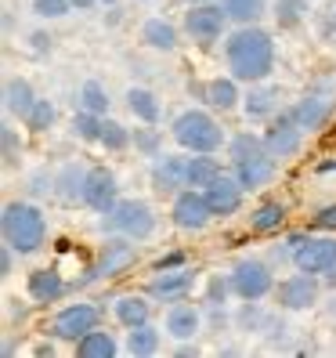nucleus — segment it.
Here are the masks:
<instances>
[{"instance_id": "obj_6", "label": "nucleus", "mask_w": 336, "mask_h": 358, "mask_svg": "<svg viewBox=\"0 0 336 358\" xmlns=\"http://www.w3.org/2000/svg\"><path fill=\"white\" fill-rule=\"evenodd\" d=\"M224 18H228V11H224V8L199 4V8L188 11V18H184V29H188V36H192L196 44L210 48V44H214V40L221 36V29H224Z\"/></svg>"}, {"instance_id": "obj_30", "label": "nucleus", "mask_w": 336, "mask_h": 358, "mask_svg": "<svg viewBox=\"0 0 336 358\" xmlns=\"http://www.w3.org/2000/svg\"><path fill=\"white\" fill-rule=\"evenodd\" d=\"M282 217H286V210L279 203H264V206H257V214L249 217V224H254V231H275L282 224Z\"/></svg>"}, {"instance_id": "obj_43", "label": "nucleus", "mask_w": 336, "mask_h": 358, "mask_svg": "<svg viewBox=\"0 0 336 358\" xmlns=\"http://www.w3.org/2000/svg\"><path fill=\"white\" fill-rule=\"evenodd\" d=\"M0 271L11 275V246H4V257H0Z\"/></svg>"}, {"instance_id": "obj_27", "label": "nucleus", "mask_w": 336, "mask_h": 358, "mask_svg": "<svg viewBox=\"0 0 336 358\" xmlns=\"http://www.w3.org/2000/svg\"><path fill=\"white\" fill-rule=\"evenodd\" d=\"M156 348H159V333H156L149 322L131 329V336H127V355H134V358H141V355H156Z\"/></svg>"}, {"instance_id": "obj_7", "label": "nucleus", "mask_w": 336, "mask_h": 358, "mask_svg": "<svg viewBox=\"0 0 336 358\" xmlns=\"http://www.w3.org/2000/svg\"><path fill=\"white\" fill-rule=\"evenodd\" d=\"M232 289L239 293L242 301H261L264 293L271 289V271L261 261H239L232 271Z\"/></svg>"}, {"instance_id": "obj_36", "label": "nucleus", "mask_w": 336, "mask_h": 358, "mask_svg": "<svg viewBox=\"0 0 336 358\" xmlns=\"http://www.w3.org/2000/svg\"><path fill=\"white\" fill-rule=\"evenodd\" d=\"M264 149V141L261 138H254V134H239L235 141H232V159L239 163V159H249V156H257Z\"/></svg>"}, {"instance_id": "obj_1", "label": "nucleus", "mask_w": 336, "mask_h": 358, "mask_svg": "<svg viewBox=\"0 0 336 358\" xmlns=\"http://www.w3.org/2000/svg\"><path fill=\"white\" fill-rule=\"evenodd\" d=\"M228 66H232L235 80H264L275 66V44L271 36L257 26H242L239 33H232L228 40Z\"/></svg>"}, {"instance_id": "obj_42", "label": "nucleus", "mask_w": 336, "mask_h": 358, "mask_svg": "<svg viewBox=\"0 0 336 358\" xmlns=\"http://www.w3.org/2000/svg\"><path fill=\"white\" fill-rule=\"evenodd\" d=\"M224 289H228V286H224L221 279H214V282H210V297H214V301L221 297V301H224Z\"/></svg>"}, {"instance_id": "obj_15", "label": "nucleus", "mask_w": 336, "mask_h": 358, "mask_svg": "<svg viewBox=\"0 0 336 358\" xmlns=\"http://www.w3.org/2000/svg\"><path fill=\"white\" fill-rule=\"evenodd\" d=\"M271 174H275V156L271 152H257L235 163V178L242 188H261L264 181H271Z\"/></svg>"}, {"instance_id": "obj_24", "label": "nucleus", "mask_w": 336, "mask_h": 358, "mask_svg": "<svg viewBox=\"0 0 336 358\" xmlns=\"http://www.w3.org/2000/svg\"><path fill=\"white\" fill-rule=\"evenodd\" d=\"M116 319L127 326V329L145 326V322H149V304H145L141 297H119L116 301Z\"/></svg>"}, {"instance_id": "obj_17", "label": "nucleus", "mask_w": 336, "mask_h": 358, "mask_svg": "<svg viewBox=\"0 0 336 358\" xmlns=\"http://www.w3.org/2000/svg\"><path fill=\"white\" fill-rule=\"evenodd\" d=\"M61 293H66V282H61V275L54 268H40V271H33L29 275V297L33 301H40V304H51V301H58Z\"/></svg>"}, {"instance_id": "obj_3", "label": "nucleus", "mask_w": 336, "mask_h": 358, "mask_svg": "<svg viewBox=\"0 0 336 358\" xmlns=\"http://www.w3.org/2000/svg\"><path fill=\"white\" fill-rule=\"evenodd\" d=\"M170 131H174L177 145H181V149H188V152H214L217 145L224 141L221 127H217V123L210 120L206 113H199V109L181 113V116L174 120Z\"/></svg>"}, {"instance_id": "obj_46", "label": "nucleus", "mask_w": 336, "mask_h": 358, "mask_svg": "<svg viewBox=\"0 0 336 358\" xmlns=\"http://www.w3.org/2000/svg\"><path fill=\"white\" fill-rule=\"evenodd\" d=\"M73 4H76V8H91V4H94V0H73Z\"/></svg>"}, {"instance_id": "obj_44", "label": "nucleus", "mask_w": 336, "mask_h": 358, "mask_svg": "<svg viewBox=\"0 0 336 358\" xmlns=\"http://www.w3.org/2000/svg\"><path fill=\"white\" fill-rule=\"evenodd\" d=\"M181 261H184L181 254H170V257H163V261H159V271H166V268H174V264H181Z\"/></svg>"}, {"instance_id": "obj_9", "label": "nucleus", "mask_w": 336, "mask_h": 358, "mask_svg": "<svg viewBox=\"0 0 336 358\" xmlns=\"http://www.w3.org/2000/svg\"><path fill=\"white\" fill-rule=\"evenodd\" d=\"M300 138H304V127H300V123L293 120V113H289V116H282L279 123H271V131L264 134V149L275 156V159H289V156H297Z\"/></svg>"}, {"instance_id": "obj_11", "label": "nucleus", "mask_w": 336, "mask_h": 358, "mask_svg": "<svg viewBox=\"0 0 336 358\" xmlns=\"http://www.w3.org/2000/svg\"><path fill=\"white\" fill-rule=\"evenodd\" d=\"M297 268L322 275V271L336 268V239H304L297 250Z\"/></svg>"}, {"instance_id": "obj_13", "label": "nucleus", "mask_w": 336, "mask_h": 358, "mask_svg": "<svg viewBox=\"0 0 336 358\" xmlns=\"http://www.w3.org/2000/svg\"><path fill=\"white\" fill-rule=\"evenodd\" d=\"M314 301H319V282H314L311 271H304V275H293L286 282H279V304L289 308V311H304L311 308Z\"/></svg>"}, {"instance_id": "obj_26", "label": "nucleus", "mask_w": 336, "mask_h": 358, "mask_svg": "<svg viewBox=\"0 0 336 358\" xmlns=\"http://www.w3.org/2000/svg\"><path fill=\"white\" fill-rule=\"evenodd\" d=\"M33 91H29V83L26 80H11L8 87H4V105H8V113H18V116H26L33 109Z\"/></svg>"}, {"instance_id": "obj_35", "label": "nucleus", "mask_w": 336, "mask_h": 358, "mask_svg": "<svg viewBox=\"0 0 336 358\" xmlns=\"http://www.w3.org/2000/svg\"><path fill=\"white\" fill-rule=\"evenodd\" d=\"M304 15H307V0H279V4H275V18L282 26L300 22Z\"/></svg>"}, {"instance_id": "obj_8", "label": "nucleus", "mask_w": 336, "mask_h": 358, "mask_svg": "<svg viewBox=\"0 0 336 358\" xmlns=\"http://www.w3.org/2000/svg\"><path fill=\"white\" fill-rule=\"evenodd\" d=\"M83 203H87L94 214H112L116 210V178L105 171V166L87 171V181H83Z\"/></svg>"}, {"instance_id": "obj_34", "label": "nucleus", "mask_w": 336, "mask_h": 358, "mask_svg": "<svg viewBox=\"0 0 336 358\" xmlns=\"http://www.w3.org/2000/svg\"><path fill=\"white\" fill-rule=\"evenodd\" d=\"M26 120H29V127H33V131H48L51 123H54V105L36 98V101H33V109L26 113Z\"/></svg>"}, {"instance_id": "obj_21", "label": "nucleus", "mask_w": 336, "mask_h": 358, "mask_svg": "<svg viewBox=\"0 0 336 358\" xmlns=\"http://www.w3.org/2000/svg\"><path fill=\"white\" fill-rule=\"evenodd\" d=\"M141 40H145L149 48H159V51L177 48V33H174L170 22H163V18H149V22H145V29H141Z\"/></svg>"}, {"instance_id": "obj_16", "label": "nucleus", "mask_w": 336, "mask_h": 358, "mask_svg": "<svg viewBox=\"0 0 336 358\" xmlns=\"http://www.w3.org/2000/svg\"><path fill=\"white\" fill-rule=\"evenodd\" d=\"M192 282H196L192 271H163L159 279H152L149 293L159 297V301H177V297H184V293L192 289Z\"/></svg>"}, {"instance_id": "obj_2", "label": "nucleus", "mask_w": 336, "mask_h": 358, "mask_svg": "<svg viewBox=\"0 0 336 358\" xmlns=\"http://www.w3.org/2000/svg\"><path fill=\"white\" fill-rule=\"evenodd\" d=\"M48 224L40 217V210L29 203H8L4 206V239L18 254H33V250L44 246Z\"/></svg>"}, {"instance_id": "obj_5", "label": "nucleus", "mask_w": 336, "mask_h": 358, "mask_svg": "<svg viewBox=\"0 0 336 358\" xmlns=\"http://www.w3.org/2000/svg\"><path fill=\"white\" fill-rule=\"evenodd\" d=\"M91 329H98V308L94 304H69L66 311H58V319L51 333L58 341H83Z\"/></svg>"}, {"instance_id": "obj_22", "label": "nucleus", "mask_w": 336, "mask_h": 358, "mask_svg": "<svg viewBox=\"0 0 336 358\" xmlns=\"http://www.w3.org/2000/svg\"><path fill=\"white\" fill-rule=\"evenodd\" d=\"M326 116H329V105L322 98H304L297 109H293V120H297L304 131H319L326 123Z\"/></svg>"}, {"instance_id": "obj_39", "label": "nucleus", "mask_w": 336, "mask_h": 358, "mask_svg": "<svg viewBox=\"0 0 336 358\" xmlns=\"http://www.w3.org/2000/svg\"><path fill=\"white\" fill-rule=\"evenodd\" d=\"M134 145H138V149L141 152H156V145H159V134H134Z\"/></svg>"}, {"instance_id": "obj_33", "label": "nucleus", "mask_w": 336, "mask_h": 358, "mask_svg": "<svg viewBox=\"0 0 336 358\" xmlns=\"http://www.w3.org/2000/svg\"><path fill=\"white\" fill-rule=\"evenodd\" d=\"M101 123H105V120H98V113L83 109L80 116H73V131H76L83 141H101Z\"/></svg>"}, {"instance_id": "obj_23", "label": "nucleus", "mask_w": 336, "mask_h": 358, "mask_svg": "<svg viewBox=\"0 0 336 358\" xmlns=\"http://www.w3.org/2000/svg\"><path fill=\"white\" fill-rule=\"evenodd\" d=\"M76 355H83V358H109V355H116V341L109 333H101V329H91L83 341H76Z\"/></svg>"}, {"instance_id": "obj_20", "label": "nucleus", "mask_w": 336, "mask_h": 358, "mask_svg": "<svg viewBox=\"0 0 336 358\" xmlns=\"http://www.w3.org/2000/svg\"><path fill=\"white\" fill-rule=\"evenodd\" d=\"M188 159H177V156H166L159 166H156V185L163 188V192H174V188L188 185Z\"/></svg>"}, {"instance_id": "obj_28", "label": "nucleus", "mask_w": 336, "mask_h": 358, "mask_svg": "<svg viewBox=\"0 0 336 358\" xmlns=\"http://www.w3.org/2000/svg\"><path fill=\"white\" fill-rule=\"evenodd\" d=\"M228 11V18H235V22L249 26V22H257L261 11H264V0H224L221 4Z\"/></svg>"}, {"instance_id": "obj_31", "label": "nucleus", "mask_w": 336, "mask_h": 358, "mask_svg": "<svg viewBox=\"0 0 336 358\" xmlns=\"http://www.w3.org/2000/svg\"><path fill=\"white\" fill-rule=\"evenodd\" d=\"M80 101H83V109H87V113H98V116H105V109H109V94H105V87L94 83V80L83 83Z\"/></svg>"}, {"instance_id": "obj_48", "label": "nucleus", "mask_w": 336, "mask_h": 358, "mask_svg": "<svg viewBox=\"0 0 336 358\" xmlns=\"http://www.w3.org/2000/svg\"><path fill=\"white\" fill-rule=\"evenodd\" d=\"M192 4H206V0H192Z\"/></svg>"}, {"instance_id": "obj_32", "label": "nucleus", "mask_w": 336, "mask_h": 358, "mask_svg": "<svg viewBox=\"0 0 336 358\" xmlns=\"http://www.w3.org/2000/svg\"><path fill=\"white\" fill-rule=\"evenodd\" d=\"M275 98H279V91L275 87H264V91H249V98H246V116H268L271 113V105H275Z\"/></svg>"}, {"instance_id": "obj_37", "label": "nucleus", "mask_w": 336, "mask_h": 358, "mask_svg": "<svg viewBox=\"0 0 336 358\" xmlns=\"http://www.w3.org/2000/svg\"><path fill=\"white\" fill-rule=\"evenodd\" d=\"M101 141H105V149H123V145H127L131 138H127V131H123L119 123H109V120H105V123H101Z\"/></svg>"}, {"instance_id": "obj_19", "label": "nucleus", "mask_w": 336, "mask_h": 358, "mask_svg": "<svg viewBox=\"0 0 336 358\" xmlns=\"http://www.w3.org/2000/svg\"><path fill=\"white\" fill-rule=\"evenodd\" d=\"M188 188H206L210 181L221 178V166L210 152H196V159H188Z\"/></svg>"}, {"instance_id": "obj_18", "label": "nucleus", "mask_w": 336, "mask_h": 358, "mask_svg": "<svg viewBox=\"0 0 336 358\" xmlns=\"http://www.w3.org/2000/svg\"><path fill=\"white\" fill-rule=\"evenodd\" d=\"M199 329V311L192 304H174L170 311H166V333L177 336V341H188Z\"/></svg>"}, {"instance_id": "obj_14", "label": "nucleus", "mask_w": 336, "mask_h": 358, "mask_svg": "<svg viewBox=\"0 0 336 358\" xmlns=\"http://www.w3.org/2000/svg\"><path fill=\"white\" fill-rule=\"evenodd\" d=\"M210 217H214V210H210V203H206V196L203 192H181L177 199H174V221L181 224V228H188V231H199Z\"/></svg>"}, {"instance_id": "obj_47", "label": "nucleus", "mask_w": 336, "mask_h": 358, "mask_svg": "<svg viewBox=\"0 0 336 358\" xmlns=\"http://www.w3.org/2000/svg\"><path fill=\"white\" fill-rule=\"evenodd\" d=\"M101 4H116V0H101Z\"/></svg>"}, {"instance_id": "obj_29", "label": "nucleus", "mask_w": 336, "mask_h": 358, "mask_svg": "<svg viewBox=\"0 0 336 358\" xmlns=\"http://www.w3.org/2000/svg\"><path fill=\"white\" fill-rule=\"evenodd\" d=\"M206 101L214 105V109H232L239 101V91H235V80H214L206 87Z\"/></svg>"}, {"instance_id": "obj_45", "label": "nucleus", "mask_w": 336, "mask_h": 358, "mask_svg": "<svg viewBox=\"0 0 336 358\" xmlns=\"http://www.w3.org/2000/svg\"><path fill=\"white\" fill-rule=\"evenodd\" d=\"M33 44H36V48H40V51H44V48H48V44H51V40H48V36H44V33H33Z\"/></svg>"}, {"instance_id": "obj_40", "label": "nucleus", "mask_w": 336, "mask_h": 358, "mask_svg": "<svg viewBox=\"0 0 336 358\" xmlns=\"http://www.w3.org/2000/svg\"><path fill=\"white\" fill-rule=\"evenodd\" d=\"M314 224H319V228H336V206L319 210V217H314Z\"/></svg>"}, {"instance_id": "obj_12", "label": "nucleus", "mask_w": 336, "mask_h": 358, "mask_svg": "<svg viewBox=\"0 0 336 358\" xmlns=\"http://www.w3.org/2000/svg\"><path fill=\"white\" fill-rule=\"evenodd\" d=\"M203 196H206L210 210H214V217H232L242 206V185H239V178H217L206 185Z\"/></svg>"}, {"instance_id": "obj_25", "label": "nucleus", "mask_w": 336, "mask_h": 358, "mask_svg": "<svg viewBox=\"0 0 336 358\" xmlns=\"http://www.w3.org/2000/svg\"><path fill=\"white\" fill-rule=\"evenodd\" d=\"M127 105H131V113L145 123H156L159 120V105H156V94L152 91H145V87H131L127 91Z\"/></svg>"}, {"instance_id": "obj_4", "label": "nucleus", "mask_w": 336, "mask_h": 358, "mask_svg": "<svg viewBox=\"0 0 336 358\" xmlns=\"http://www.w3.org/2000/svg\"><path fill=\"white\" fill-rule=\"evenodd\" d=\"M109 217H112V224L123 231V236H131V239H149L152 228H156V217H152L149 203H141V199L116 203V210H112Z\"/></svg>"}, {"instance_id": "obj_38", "label": "nucleus", "mask_w": 336, "mask_h": 358, "mask_svg": "<svg viewBox=\"0 0 336 358\" xmlns=\"http://www.w3.org/2000/svg\"><path fill=\"white\" fill-rule=\"evenodd\" d=\"M66 0H33V11L36 15H44V18H58V15H66Z\"/></svg>"}, {"instance_id": "obj_41", "label": "nucleus", "mask_w": 336, "mask_h": 358, "mask_svg": "<svg viewBox=\"0 0 336 358\" xmlns=\"http://www.w3.org/2000/svg\"><path fill=\"white\" fill-rule=\"evenodd\" d=\"M4 156H8V163L15 159V134L8 127H4Z\"/></svg>"}, {"instance_id": "obj_10", "label": "nucleus", "mask_w": 336, "mask_h": 358, "mask_svg": "<svg viewBox=\"0 0 336 358\" xmlns=\"http://www.w3.org/2000/svg\"><path fill=\"white\" fill-rule=\"evenodd\" d=\"M131 239V236H127ZM127 239H112L101 246V257H98V268L91 271V279H116L119 271H127L138 257V250L127 243Z\"/></svg>"}]
</instances>
